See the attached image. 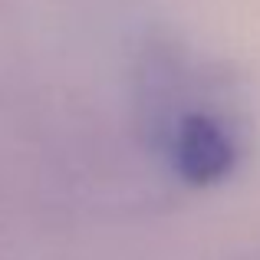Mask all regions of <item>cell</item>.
I'll return each mask as SVG.
<instances>
[{
	"label": "cell",
	"mask_w": 260,
	"mask_h": 260,
	"mask_svg": "<svg viewBox=\"0 0 260 260\" xmlns=\"http://www.w3.org/2000/svg\"><path fill=\"white\" fill-rule=\"evenodd\" d=\"M172 165L191 184H211L231 175L237 148L231 132L204 112L184 115L172 132Z\"/></svg>",
	"instance_id": "1"
}]
</instances>
